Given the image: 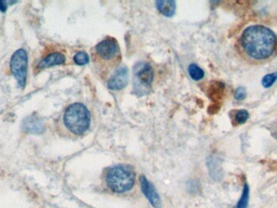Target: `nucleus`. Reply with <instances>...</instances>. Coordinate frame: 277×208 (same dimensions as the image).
I'll return each instance as SVG.
<instances>
[{
    "mask_svg": "<svg viewBox=\"0 0 277 208\" xmlns=\"http://www.w3.org/2000/svg\"><path fill=\"white\" fill-rule=\"evenodd\" d=\"M248 202H249V188H248L247 185H245L242 195L239 201V204L237 205V208H247Z\"/></svg>",
    "mask_w": 277,
    "mask_h": 208,
    "instance_id": "ddd939ff",
    "label": "nucleus"
},
{
    "mask_svg": "<svg viewBox=\"0 0 277 208\" xmlns=\"http://www.w3.org/2000/svg\"><path fill=\"white\" fill-rule=\"evenodd\" d=\"M277 80V72L274 74H268L266 75L263 80H262V84L265 88H269L276 83Z\"/></svg>",
    "mask_w": 277,
    "mask_h": 208,
    "instance_id": "4468645a",
    "label": "nucleus"
},
{
    "mask_svg": "<svg viewBox=\"0 0 277 208\" xmlns=\"http://www.w3.org/2000/svg\"><path fill=\"white\" fill-rule=\"evenodd\" d=\"M128 83V72L126 67H119L116 69L111 78L108 82V87L110 89L118 90L122 89L127 85Z\"/></svg>",
    "mask_w": 277,
    "mask_h": 208,
    "instance_id": "0eeeda50",
    "label": "nucleus"
},
{
    "mask_svg": "<svg viewBox=\"0 0 277 208\" xmlns=\"http://www.w3.org/2000/svg\"><path fill=\"white\" fill-rule=\"evenodd\" d=\"M0 10L5 12L7 10V3L4 1H0Z\"/></svg>",
    "mask_w": 277,
    "mask_h": 208,
    "instance_id": "a211bd4d",
    "label": "nucleus"
},
{
    "mask_svg": "<svg viewBox=\"0 0 277 208\" xmlns=\"http://www.w3.org/2000/svg\"><path fill=\"white\" fill-rule=\"evenodd\" d=\"M157 8L161 13L167 17H171L174 15L176 11V3L174 1L160 0L156 2Z\"/></svg>",
    "mask_w": 277,
    "mask_h": 208,
    "instance_id": "9b49d317",
    "label": "nucleus"
},
{
    "mask_svg": "<svg viewBox=\"0 0 277 208\" xmlns=\"http://www.w3.org/2000/svg\"><path fill=\"white\" fill-rule=\"evenodd\" d=\"M11 70L20 86H25L28 71L27 53L23 49L16 50L11 59Z\"/></svg>",
    "mask_w": 277,
    "mask_h": 208,
    "instance_id": "39448f33",
    "label": "nucleus"
},
{
    "mask_svg": "<svg viewBox=\"0 0 277 208\" xmlns=\"http://www.w3.org/2000/svg\"><path fill=\"white\" fill-rule=\"evenodd\" d=\"M189 74L195 81L201 80L205 77V72L196 64H191L188 68Z\"/></svg>",
    "mask_w": 277,
    "mask_h": 208,
    "instance_id": "f8f14e48",
    "label": "nucleus"
},
{
    "mask_svg": "<svg viewBox=\"0 0 277 208\" xmlns=\"http://www.w3.org/2000/svg\"><path fill=\"white\" fill-rule=\"evenodd\" d=\"M106 183L110 190L116 193L127 192L135 183V172L127 165H117L108 171Z\"/></svg>",
    "mask_w": 277,
    "mask_h": 208,
    "instance_id": "7ed1b4c3",
    "label": "nucleus"
},
{
    "mask_svg": "<svg viewBox=\"0 0 277 208\" xmlns=\"http://www.w3.org/2000/svg\"><path fill=\"white\" fill-rule=\"evenodd\" d=\"M249 118V113L247 111L240 110L235 114V121L238 124L245 123Z\"/></svg>",
    "mask_w": 277,
    "mask_h": 208,
    "instance_id": "dca6fc26",
    "label": "nucleus"
},
{
    "mask_svg": "<svg viewBox=\"0 0 277 208\" xmlns=\"http://www.w3.org/2000/svg\"><path fill=\"white\" fill-rule=\"evenodd\" d=\"M23 129L26 133L40 134L43 133L45 127L40 118L36 117H29L25 120L23 123Z\"/></svg>",
    "mask_w": 277,
    "mask_h": 208,
    "instance_id": "1a4fd4ad",
    "label": "nucleus"
},
{
    "mask_svg": "<svg viewBox=\"0 0 277 208\" xmlns=\"http://www.w3.org/2000/svg\"><path fill=\"white\" fill-rule=\"evenodd\" d=\"M240 44L248 57L254 60H265L275 53L277 38L268 28L263 25H252L244 30Z\"/></svg>",
    "mask_w": 277,
    "mask_h": 208,
    "instance_id": "f257e3e1",
    "label": "nucleus"
},
{
    "mask_svg": "<svg viewBox=\"0 0 277 208\" xmlns=\"http://www.w3.org/2000/svg\"><path fill=\"white\" fill-rule=\"evenodd\" d=\"M245 95H246V93H245V89L243 87H239V89H237L234 97L237 100H242L245 98Z\"/></svg>",
    "mask_w": 277,
    "mask_h": 208,
    "instance_id": "f3484780",
    "label": "nucleus"
},
{
    "mask_svg": "<svg viewBox=\"0 0 277 208\" xmlns=\"http://www.w3.org/2000/svg\"><path fill=\"white\" fill-rule=\"evenodd\" d=\"M153 70L148 64L138 65L135 69V85H140V87L150 86L153 81Z\"/></svg>",
    "mask_w": 277,
    "mask_h": 208,
    "instance_id": "423d86ee",
    "label": "nucleus"
},
{
    "mask_svg": "<svg viewBox=\"0 0 277 208\" xmlns=\"http://www.w3.org/2000/svg\"><path fill=\"white\" fill-rule=\"evenodd\" d=\"M65 60L66 58L61 53H52L41 60L38 64V68L41 69H47L55 65L64 64Z\"/></svg>",
    "mask_w": 277,
    "mask_h": 208,
    "instance_id": "9d476101",
    "label": "nucleus"
},
{
    "mask_svg": "<svg viewBox=\"0 0 277 208\" xmlns=\"http://www.w3.org/2000/svg\"><path fill=\"white\" fill-rule=\"evenodd\" d=\"M64 123L70 133L83 134L90 125V113L82 103H74L64 112Z\"/></svg>",
    "mask_w": 277,
    "mask_h": 208,
    "instance_id": "f03ea898",
    "label": "nucleus"
},
{
    "mask_svg": "<svg viewBox=\"0 0 277 208\" xmlns=\"http://www.w3.org/2000/svg\"><path fill=\"white\" fill-rule=\"evenodd\" d=\"M141 190L143 195H145L148 201L155 208H161L162 201L160 196L157 194V190L155 189L154 185L151 184L144 176L140 177Z\"/></svg>",
    "mask_w": 277,
    "mask_h": 208,
    "instance_id": "6e6552de",
    "label": "nucleus"
},
{
    "mask_svg": "<svg viewBox=\"0 0 277 208\" xmlns=\"http://www.w3.org/2000/svg\"><path fill=\"white\" fill-rule=\"evenodd\" d=\"M74 61L78 65H84L89 62V55L85 52H78L74 56Z\"/></svg>",
    "mask_w": 277,
    "mask_h": 208,
    "instance_id": "2eb2a0df",
    "label": "nucleus"
},
{
    "mask_svg": "<svg viewBox=\"0 0 277 208\" xmlns=\"http://www.w3.org/2000/svg\"><path fill=\"white\" fill-rule=\"evenodd\" d=\"M119 54V45L118 42L113 38L104 39L95 47L96 57L104 63H115L118 60Z\"/></svg>",
    "mask_w": 277,
    "mask_h": 208,
    "instance_id": "20e7f679",
    "label": "nucleus"
}]
</instances>
